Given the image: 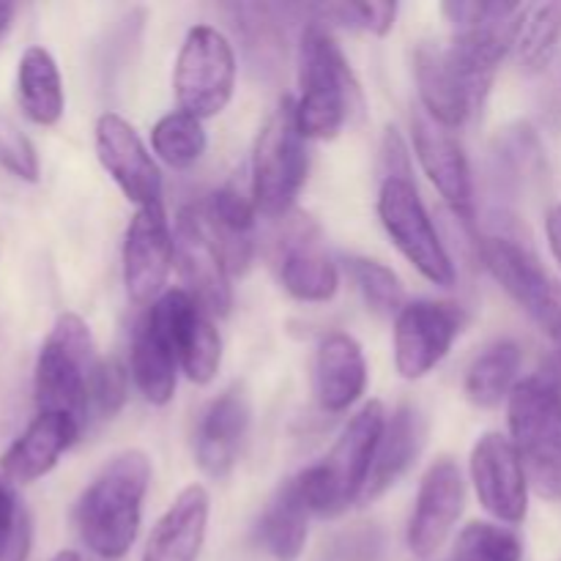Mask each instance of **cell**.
Listing matches in <instances>:
<instances>
[{
  "mask_svg": "<svg viewBox=\"0 0 561 561\" xmlns=\"http://www.w3.org/2000/svg\"><path fill=\"white\" fill-rule=\"evenodd\" d=\"M151 485V460L140 449L115 455L75 507L82 542L99 559L118 561L135 546L142 518V499Z\"/></svg>",
  "mask_w": 561,
  "mask_h": 561,
  "instance_id": "1",
  "label": "cell"
},
{
  "mask_svg": "<svg viewBox=\"0 0 561 561\" xmlns=\"http://www.w3.org/2000/svg\"><path fill=\"white\" fill-rule=\"evenodd\" d=\"M299 85L294 115L305 140H332L348 124L351 113L362 107L354 71L329 27L318 20H310L301 31Z\"/></svg>",
  "mask_w": 561,
  "mask_h": 561,
  "instance_id": "2",
  "label": "cell"
},
{
  "mask_svg": "<svg viewBox=\"0 0 561 561\" xmlns=\"http://www.w3.org/2000/svg\"><path fill=\"white\" fill-rule=\"evenodd\" d=\"M387 416L383 403L378 400L365 403L340 433L327 458L296 474L312 515L337 518L351 504L362 502Z\"/></svg>",
  "mask_w": 561,
  "mask_h": 561,
  "instance_id": "3",
  "label": "cell"
},
{
  "mask_svg": "<svg viewBox=\"0 0 561 561\" xmlns=\"http://www.w3.org/2000/svg\"><path fill=\"white\" fill-rule=\"evenodd\" d=\"M513 447L529 488L546 502H561V383L551 373L518 381L507 400Z\"/></svg>",
  "mask_w": 561,
  "mask_h": 561,
  "instance_id": "4",
  "label": "cell"
},
{
  "mask_svg": "<svg viewBox=\"0 0 561 561\" xmlns=\"http://www.w3.org/2000/svg\"><path fill=\"white\" fill-rule=\"evenodd\" d=\"M96 367V345L88 323L75 312L55 318L38 351L36 376H33L38 414L69 416L85 431Z\"/></svg>",
  "mask_w": 561,
  "mask_h": 561,
  "instance_id": "5",
  "label": "cell"
},
{
  "mask_svg": "<svg viewBox=\"0 0 561 561\" xmlns=\"http://www.w3.org/2000/svg\"><path fill=\"white\" fill-rule=\"evenodd\" d=\"M305 137L296 126L294 102L283 99L257 131L252 148V203L268 219H285L310 170Z\"/></svg>",
  "mask_w": 561,
  "mask_h": 561,
  "instance_id": "6",
  "label": "cell"
},
{
  "mask_svg": "<svg viewBox=\"0 0 561 561\" xmlns=\"http://www.w3.org/2000/svg\"><path fill=\"white\" fill-rule=\"evenodd\" d=\"M414 80L422 110L453 131L480 113L496 77L471 64L453 42H422L414 49Z\"/></svg>",
  "mask_w": 561,
  "mask_h": 561,
  "instance_id": "7",
  "label": "cell"
},
{
  "mask_svg": "<svg viewBox=\"0 0 561 561\" xmlns=\"http://www.w3.org/2000/svg\"><path fill=\"white\" fill-rule=\"evenodd\" d=\"M378 217L383 230L389 233L400 255L438 288H453L458 272L444 247L442 236L436 233L431 214L422 203L420 192L411 175H389L381 179L378 192Z\"/></svg>",
  "mask_w": 561,
  "mask_h": 561,
  "instance_id": "8",
  "label": "cell"
},
{
  "mask_svg": "<svg viewBox=\"0 0 561 561\" xmlns=\"http://www.w3.org/2000/svg\"><path fill=\"white\" fill-rule=\"evenodd\" d=\"M175 102L197 121L214 118L233 99L236 53L222 31L195 25L186 33L175 60Z\"/></svg>",
  "mask_w": 561,
  "mask_h": 561,
  "instance_id": "9",
  "label": "cell"
},
{
  "mask_svg": "<svg viewBox=\"0 0 561 561\" xmlns=\"http://www.w3.org/2000/svg\"><path fill=\"white\" fill-rule=\"evenodd\" d=\"M466 316L453 301H405L394 318V367L405 381L436 370L463 332Z\"/></svg>",
  "mask_w": 561,
  "mask_h": 561,
  "instance_id": "10",
  "label": "cell"
},
{
  "mask_svg": "<svg viewBox=\"0 0 561 561\" xmlns=\"http://www.w3.org/2000/svg\"><path fill=\"white\" fill-rule=\"evenodd\" d=\"M175 266L186 283V294L206 316L225 318L233 307V288L225 257L208 230L201 203H192L175 219Z\"/></svg>",
  "mask_w": 561,
  "mask_h": 561,
  "instance_id": "11",
  "label": "cell"
},
{
  "mask_svg": "<svg viewBox=\"0 0 561 561\" xmlns=\"http://www.w3.org/2000/svg\"><path fill=\"white\" fill-rule=\"evenodd\" d=\"M146 316L170 340L179 354L181 370L192 383L206 387L217 378L222 365V337L211 316H206L184 288L164 290Z\"/></svg>",
  "mask_w": 561,
  "mask_h": 561,
  "instance_id": "12",
  "label": "cell"
},
{
  "mask_svg": "<svg viewBox=\"0 0 561 561\" xmlns=\"http://www.w3.org/2000/svg\"><path fill=\"white\" fill-rule=\"evenodd\" d=\"M469 474L477 499L493 518L510 526L524 524L529 513V477L507 436L485 433L477 438L469 458Z\"/></svg>",
  "mask_w": 561,
  "mask_h": 561,
  "instance_id": "13",
  "label": "cell"
},
{
  "mask_svg": "<svg viewBox=\"0 0 561 561\" xmlns=\"http://www.w3.org/2000/svg\"><path fill=\"white\" fill-rule=\"evenodd\" d=\"M466 507V482L458 460L442 455L427 466L416 491L414 513H411L405 542L409 551L420 559H431L453 535L455 524Z\"/></svg>",
  "mask_w": 561,
  "mask_h": 561,
  "instance_id": "14",
  "label": "cell"
},
{
  "mask_svg": "<svg viewBox=\"0 0 561 561\" xmlns=\"http://www.w3.org/2000/svg\"><path fill=\"white\" fill-rule=\"evenodd\" d=\"M175 263V233L162 203L137 208L124 239V285L137 305L157 301Z\"/></svg>",
  "mask_w": 561,
  "mask_h": 561,
  "instance_id": "15",
  "label": "cell"
},
{
  "mask_svg": "<svg viewBox=\"0 0 561 561\" xmlns=\"http://www.w3.org/2000/svg\"><path fill=\"white\" fill-rule=\"evenodd\" d=\"M482 263L493 274L499 285L507 290L510 299L526 312L535 323L542 321V316L551 307L559 285L551 274L542 268L540 257L529 250V244L518 239L510 230H496L477 241Z\"/></svg>",
  "mask_w": 561,
  "mask_h": 561,
  "instance_id": "16",
  "label": "cell"
},
{
  "mask_svg": "<svg viewBox=\"0 0 561 561\" xmlns=\"http://www.w3.org/2000/svg\"><path fill=\"white\" fill-rule=\"evenodd\" d=\"M96 157L126 201L137 208L162 203V173L135 126L118 113L99 115Z\"/></svg>",
  "mask_w": 561,
  "mask_h": 561,
  "instance_id": "17",
  "label": "cell"
},
{
  "mask_svg": "<svg viewBox=\"0 0 561 561\" xmlns=\"http://www.w3.org/2000/svg\"><path fill=\"white\" fill-rule=\"evenodd\" d=\"M411 129H414L416 159H420L431 184L447 201L455 217L466 228H474V181H471V168L463 146L455 140L453 131L436 124L425 110L414 115Z\"/></svg>",
  "mask_w": 561,
  "mask_h": 561,
  "instance_id": "18",
  "label": "cell"
},
{
  "mask_svg": "<svg viewBox=\"0 0 561 561\" xmlns=\"http://www.w3.org/2000/svg\"><path fill=\"white\" fill-rule=\"evenodd\" d=\"M279 283L294 299L323 305L337 296L340 272L337 263L321 241V230L307 217H296L288 233L279 241Z\"/></svg>",
  "mask_w": 561,
  "mask_h": 561,
  "instance_id": "19",
  "label": "cell"
},
{
  "mask_svg": "<svg viewBox=\"0 0 561 561\" xmlns=\"http://www.w3.org/2000/svg\"><path fill=\"white\" fill-rule=\"evenodd\" d=\"M250 398L241 383L219 392L195 427V460L203 474L225 480L239 460V449L250 431Z\"/></svg>",
  "mask_w": 561,
  "mask_h": 561,
  "instance_id": "20",
  "label": "cell"
},
{
  "mask_svg": "<svg viewBox=\"0 0 561 561\" xmlns=\"http://www.w3.org/2000/svg\"><path fill=\"white\" fill-rule=\"evenodd\" d=\"M82 436L75 420L60 414H36L0 458V474L11 485H31L58 466L60 455Z\"/></svg>",
  "mask_w": 561,
  "mask_h": 561,
  "instance_id": "21",
  "label": "cell"
},
{
  "mask_svg": "<svg viewBox=\"0 0 561 561\" xmlns=\"http://www.w3.org/2000/svg\"><path fill=\"white\" fill-rule=\"evenodd\" d=\"M211 499L197 482L186 485L168 513L157 520L142 551V561H197L206 542Z\"/></svg>",
  "mask_w": 561,
  "mask_h": 561,
  "instance_id": "22",
  "label": "cell"
},
{
  "mask_svg": "<svg viewBox=\"0 0 561 561\" xmlns=\"http://www.w3.org/2000/svg\"><path fill=\"white\" fill-rule=\"evenodd\" d=\"M312 381L318 405L329 414H343L359 403L367 389V362L362 345L345 332L327 334L318 343Z\"/></svg>",
  "mask_w": 561,
  "mask_h": 561,
  "instance_id": "23",
  "label": "cell"
},
{
  "mask_svg": "<svg viewBox=\"0 0 561 561\" xmlns=\"http://www.w3.org/2000/svg\"><path fill=\"white\" fill-rule=\"evenodd\" d=\"M425 433V416L414 405H398L387 416V425H383L381 442H378L376 460H373L370 480H367L365 493H362V502H376L389 488L398 485L400 477L420 458Z\"/></svg>",
  "mask_w": 561,
  "mask_h": 561,
  "instance_id": "24",
  "label": "cell"
},
{
  "mask_svg": "<svg viewBox=\"0 0 561 561\" xmlns=\"http://www.w3.org/2000/svg\"><path fill=\"white\" fill-rule=\"evenodd\" d=\"M203 217H206L208 230L217 241L219 252L225 257L230 277L244 274L250 268L252 255H255V203L244 197L233 186L211 192L206 203H201Z\"/></svg>",
  "mask_w": 561,
  "mask_h": 561,
  "instance_id": "25",
  "label": "cell"
},
{
  "mask_svg": "<svg viewBox=\"0 0 561 561\" xmlns=\"http://www.w3.org/2000/svg\"><path fill=\"white\" fill-rule=\"evenodd\" d=\"M491 162L493 181L510 201L537 190L548 175L546 148L535 126L526 121L510 124L507 129L499 131L491 148Z\"/></svg>",
  "mask_w": 561,
  "mask_h": 561,
  "instance_id": "26",
  "label": "cell"
},
{
  "mask_svg": "<svg viewBox=\"0 0 561 561\" xmlns=\"http://www.w3.org/2000/svg\"><path fill=\"white\" fill-rule=\"evenodd\" d=\"M179 367V354L170 345V340L153 327L151 318L142 316L135 327V334H131L129 373L146 403L168 405L175 398Z\"/></svg>",
  "mask_w": 561,
  "mask_h": 561,
  "instance_id": "27",
  "label": "cell"
},
{
  "mask_svg": "<svg viewBox=\"0 0 561 561\" xmlns=\"http://www.w3.org/2000/svg\"><path fill=\"white\" fill-rule=\"evenodd\" d=\"M310 515L299 477L285 480L257 520V540L263 551L274 561H299L307 546Z\"/></svg>",
  "mask_w": 561,
  "mask_h": 561,
  "instance_id": "28",
  "label": "cell"
},
{
  "mask_svg": "<svg viewBox=\"0 0 561 561\" xmlns=\"http://www.w3.org/2000/svg\"><path fill=\"white\" fill-rule=\"evenodd\" d=\"M16 99L33 124L55 126L64 118V77L53 55L38 44L27 47L16 66Z\"/></svg>",
  "mask_w": 561,
  "mask_h": 561,
  "instance_id": "29",
  "label": "cell"
},
{
  "mask_svg": "<svg viewBox=\"0 0 561 561\" xmlns=\"http://www.w3.org/2000/svg\"><path fill=\"white\" fill-rule=\"evenodd\" d=\"M230 22L244 42V53L255 69L272 75L285 60V14L288 5L236 3L228 5Z\"/></svg>",
  "mask_w": 561,
  "mask_h": 561,
  "instance_id": "30",
  "label": "cell"
},
{
  "mask_svg": "<svg viewBox=\"0 0 561 561\" xmlns=\"http://www.w3.org/2000/svg\"><path fill=\"white\" fill-rule=\"evenodd\" d=\"M520 359H524L520 345L513 340H499L482 351L466 370L463 389L469 403L477 409H496L510 400L513 389L518 387Z\"/></svg>",
  "mask_w": 561,
  "mask_h": 561,
  "instance_id": "31",
  "label": "cell"
},
{
  "mask_svg": "<svg viewBox=\"0 0 561 561\" xmlns=\"http://www.w3.org/2000/svg\"><path fill=\"white\" fill-rule=\"evenodd\" d=\"M561 42V3L526 5L515 36L513 55L526 75H537L551 66Z\"/></svg>",
  "mask_w": 561,
  "mask_h": 561,
  "instance_id": "32",
  "label": "cell"
},
{
  "mask_svg": "<svg viewBox=\"0 0 561 561\" xmlns=\"http://www.w3.org/2000/svg\"><path fill=\"white\" fill-rule=\"evenodd\" d=\"M153 153L173 170H190L192 164L201 162L206 153L208 137L203 129V121L195 115L175 110V113L162 115L151 129Z\"/></svg>",
  "mask_w": 561,
  "mask_h": 561,
  "instance_id": "33",
  "label": "cell"
},
{
  "mask_svg": "<svg viewBox=\"0 0 561 561\" xmlns=\"http://www.w3.org/2000/svg\"><path fill=\"white\" fill-rule=\"evenodd\" d=\"M345 268L373 312L398 318V312L405 307V288L387 263L376 257H348Z\"/></svg>",
  "mask_w": 561,
  "mask_h": 561,
  "instance_id": "34",
  "label": "cell"
},
{
  "mask_svg": "<svg viewBox=\"0 0 561 561\" xmlns=\"http://www.w3.org/2000/svg\"><path fill=\"white\" fill-rule=\"evenodd\" d=\"M307 14L321 25H337L345 31H362L370 36H387L392 33L398 20V3L389 0H365V3H323L307 5Z\"/></svg>",
  "mask_w": 561,
  "mask_h": 561,
  "instance_id": "35",
  "label": "cell"
},
{
  "mask_svg": "<svg viewBox=\"0 0 561 561\" xmlns=\"http://www.w3.org/2000/svg\"><path fill=\"white\" fill-rule=\"evenodd\" d=\"M524 542L507 526L474 520L455 542V561H520Z\"/></svg>",
  "mask_w": 561,
  "mask_h": 561,
  "instance_id": "36",
  "label": "cell"
},
{
  "mask_svg": "<svg viewBox=\"0 0 561 561\" xmlns=\"http://www.w3.org/2000/svg\"><path fill=\"white\" fill-rule=\"evenodd\" d=\"M31 515L14 485L0 474V561H27Z\"/></svg>",
  "mask_w": 561,
  "mask_h": 561,
  "instance_id": "37",
  "label": "cell"
},
{
  "mask_svg": "<svg viewBox=\"0 0 561 561\" xmlns=\"http://www.w3.org/2000/svg\"><path fill=\"white\" fill-rule=\"evenodd\" d=\"M383 535L376 524H351L332 535L318 561H381Z\"/></svg>",
  "mask_w": 561,
  "mask_h": 561,
  "instance_id": "38",
  "label": "cell"
},
{
  "mask_svg": "<svg viewBox=\"0 0 561 561\" xmlns=\"http://www.w3.org/2000/svg\"><path fill=\"white\" fill-rule=\"evenodd\" d=\"M0 168L9 170L20 181H27V184H36L42 179L36 148L27 140L25 131L5 115H0Z\"/></svg>",
  "mask_w": 561,
  "mask_h": 561,
  "instance_id": "39",
  "label": "cell"
},
{
  "mask_svg": "<svg viewBox=\"0 0 561 561\" xmlns=\"http://www.w3.org/2000/svg\"><path fill=\"white\" fill-rule=\"evenodd\" d=\"M126 394H129L126 367L118 359H99L91 383V409H96L102 420H113L124 409Z\"/></svg>",
  "mask_w": 561,
  "mask_h": 561,
  "instance_id": "40",
  "label": "cell"
},
{
  "mask_svg": "<svg viewBox=\"0 0 561 561\" xmlns=\"http://www.w3.org/2000/svg\"><path fill=\"white\" fill-rule=\"evenodd\" d=\"M540 115L551 129H561V60L548 71L540 93Z\"/></svg>",
  "mask_w": 561,
  "mask_h": 561,
  "instance_id": "41",
  "label": "cell"
},
{
  "mask_svg": "<svg viewBox=\"0 0 561 561\" xmlns=\"http://www.w3.org/2000/svg\"><path fill=\"white\" fill-rule=\"evenodd\" d=\"M546 233H548V244H551L553 257L561 266V206H553L546 217Z\"/></svg>",
  "mask_w": 561,
  "mask_h": 561,
  "instance_id": "42",
  "label": "cell"
},
{
  "mask_svg": "<svg viewBox=\"0 0 561 561\" xmlns=\"http://www.w3.org/2000/svg\"><path fill=\"white\" fill-rule=\"evenodd\" d=\"M11 20H14V5L0 3V38H3L5 33H9Z\"/></svg>",
  "mask_w": 561,
  "mask_h": 561,
  "instance_id": "43",
  "label": "cell"
},
{
  "mask_svg": "<svg viewBox=\"0 0 561 561\" xmlns=\"http://www.w3.org/2000/svg\"><path fill=\"white\" fill-rule=\"evenodd\" d=\"M53 561H82V559L77 551H60V553H55Z\"/></svg>",
  "mask_w": 561,
  "mask_h": 561,
  "instance_id": "44",
  "label": "cell"
}]
</instances>
